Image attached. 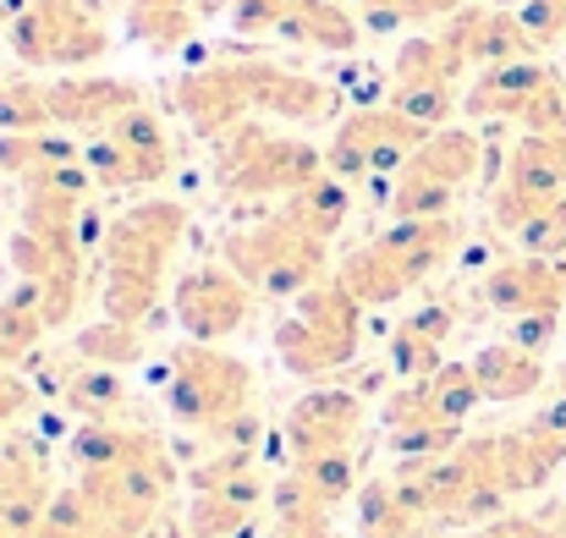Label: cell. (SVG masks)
Listing matches in <instances>:
<instances>
[{
	"instance_id": "24",
	"label": "cell",
	"mask_w": 566,
	"mask_h": 538,
	"mask_svg": "<svg viewBox=\"0 0 566 538\" xmlns=\"http://www.w3.org/2000/svg\"><path fill=\"white\" fill-rule=\"evenodd\" d=\"M423 395H429V412L446 418V423H462V418L484 401V390H479V379H473V362H451V368L429 373V379H423Z\"/></svg>"
},
{
	"instance_id": "3",
	"label": "cell",
	"mask_w": 566,
	"mask_h": 538,
	"mask_svg": "<svg viewBox=\"0 0 566 538\" xmlns=\"http://www.w3.org/2000/svg\"><path fill=\"white\" fill-rule=\"evenodd\" d=\"M226 259L242 281L264 286L270 297H292V292L314 286V275L325 264V242L308 236L292 214H281V220H264V225L226 236Z\"/></svg>"
},
{
	"instance_id": "12",
	"label": "cell",
	"mask_w": 566,
	"mask_h": 538,
	"mask_svg": "<svg viewBox=\"0 0 566 538\" xmlns=\"http://www.w3.org/2000/svg\"><path fill=\"white\" fill-rule=\"evenodd\" d=\"M177 105L188 110V122L198 133H231L253 105H248V77H242V61H226V66H203L188 72L177 83Z\"/></svg>"
},
{
	"instance_id": "10",
	"label": "cell",
	"mask_w": 566,
	"mask_h": 538,
	"mask_svg": "<svg viewBox=\"0 0 566 538\" xmlns=\"http://www.w3.org/2000/svg\"><path fill=\"white\" fill-rule=\"evenodd\" d=\"M484 297H490V308H501L512 319H523V314H562L566 308V286H562L556 259H534V253L495 264L490 281H484Z\"/></svg>"
},
{
	"instance_id": "15",
	"label": "cell",
	"mask_w": 566,
	"mask_h": 538,
	"mask_svg": "<svg viewBox=\"0 0 566 538\" xmlns=\"http://www.w3.org/2000/svg\"><path fill=\"white\" fill-rule=\"evenodd\" d=\"M379 253L396 264V275L407 281V286H418L429 270H440V259L457 247V220L451 214H440V220H401L396 231H385L375 242Z\"/></svg>"
},
{
	"instance_id": "23",
	"label": "cell",
	"mask_w": 566,
	"mask_h": 538,
	"mask_svg": "<svg viewBox=\"0 0 566 538\" xmlns=\"http://www.w3.org/2000/svg\"><path fill=\"white\" fill-rule=\"evenodd\" d=\"M50 127H55L50 83H28V77L0 83V133H50Z\"/></svg>"
},
{
	"instance_id": "2",
	"label": "cell",
	"mask_w": 566,
	"mask_h": 538,
	"mask_svg": "<svg viewBox=\"0 0 566 538\" xmlns=\"http://www.w3.org/2000/svg\"><path fill=\"white\" fill-rule=\"evenodd\" d=\"M358 314H364V303H358L342 281L308 286L297 319H286V325L275 330V352H281V362H286L292 373L342 368V362L358 352Z\"/></svg>"
},
{
	"instance_id": "31",
	"label": "cell",
	"mask_w": 566,
	"mask_h": 538,
	"mask_svg": "<svg viewBox=\"0 0 566 538\" xmlns=\"http://www.w3.org/2000/svg\"><path fill=\"white\" fill-rule=\"evenodd\" d=\"M523 28H528V39L534 44H556L566 39V0H523Z\"/></svg>"
},
{
	"instance_id": "7",
	"label": "cell",
	"mask_w": 566,
	"mask_h": 538,
	"mask_svg": "<svg viewBox=\"0 0 566 538\" xmlns=\"http://www.w3.org/2000/svg\"><path fill=\"white\" fill-rule=\"evenodd\" d=\"M248 407V368L214 347H182L171 373V412L198 429H231Z\"/></svg>"
},
{
	"instance_id": "13",
	"label": "cell",
	"mask_w": 566,
	"mask_h": 538,
	"mask_svg": "<svg viewBox=\"0 0 566 538\" xmlns=\"http://www.w3.org/2000/svg\"><path fill=\"white\" fill-rule=\"evenodd\" d=\"M138 105H144V94L122 77H55L50 83L55 127H111Z\"/></svg>"
},
{
	"instance_id": "27",
	"label": "cell",
	"mask_w": 566,
	"mask_h": 538,
	"mask_svg": "<svg viewBox=\"0 0 566 538\" xmlns=\"http://www.w3.org/2000/svg\"><path fill=\"white\" fill-rule=\"evenodd\" d=\"M390 105H396L407 122L440 133V122L451 116L457 94H451V83H396V88H390Z\"/></svg>"
},
{
	"instance_id": "22",
	"label": "cell",
	"mask_w": 566,
	"mask_h": 538,
	"mask_svg": "<svg viewBox=\"0 0 566 538\" xmlns=\"http://www.w3.org/2000/svg\"><path fill=\"white\" fill-rule=\"evenodd\" d=\"M473 0H353L364 33H385V28H423V22H446Z\"/></svg>"
},
{
	"instance_id": "29",
	"label": "cell",
	"mask_w": 566,
	"mask_h": 538,
	"mask_svg": "<svg viewBox=\"0 0 566 538\" xmlns=\"http://www.w3.org/2000/svg\"><path fill=\"white\" fill-rule=\"evenodd\" d=\"M66 401H72L77 412H88V418H105L111 407H122V379H116V368H99V362H88L83 373H72V384H66Z\"/></svg>"
},
{
	"instance_id": "19",
	"label": "cell",
	"mask_w": 566,
	"mask_h": 538,
	"mask_svg": "<svg viewBox=\"0 0 566 538\" xmlns=\"http://www.w3.org/2000/svg\"><path fill=\"white\" fill-rule=\"evenodd\" d=\"M198 0H127V33L138 44H149L155 55H171L192 39L198 22Z\"/></svg>"
},
{
	"instance_id": "20",
	"label": "cell",
	"mask_w": 566,
	"mask_h": 538,
	"mask_svg": "<svg viewBox=\"0 0 566 538\" xmlns=\"http://www.w3.org/2000/svg\"><path fill=\"white\" fill-rule=\"evenodd\" d=\"M111 138H116V149L127 155V166H133V187H144V181H160L171 171V144H166V133H160V122L138 105V110H127L122 122H111L105 127Z\"/></svg>"
},
{
	"instance_id": "30",
	"label": "cell",
	"mask_w": 566,
	"mask_h": 538,
	"mask_svg": "<svg viewBox=\"0 0 566 538\" xmlns=\"http://www.w3.org/2000/svg\"><path fill=\"white\" fill-rule=\"evenodd\" d=\"M390 358L396 368L407 373V379H429V373H440L446 362H440V341H429V336H418V330H396V341H390Z\"/></svg>"
},
{
	"instance_id": "9",
	"label": "cell",
	"mask_w": 566,
	"mask_h": 538,
	"mask_svg": "<svg viewBox=\"0 0 566 538\" xmlns=\"http://www.w3.org/2000/svg\"><path fill=\"white\" fill-rule=\"evenodd\" d=\"M177 319L192 341H220L248 319V286L226 270H192L177 286Z\"/></svg>"
},
{
	"instance_id": "16",
	"label": "cell",
	"mask_w": 566,
	"mask_h": 538,
	"mask_svg": "<svg viewBox=\"0 0 566 538\" xmlns=\"http://www.w3.org/2000/svg\"><path fill=\"white\" fill-rule=\"evenodd\" d=\"M551 88V72L528 55V61H506V66H484V77L468 94L473 116H528V105Z\"/></svg>"
},
{
	"instance_id": "6",
	"label": "cell",
	"mask_w": 566,
	"mask_h": 538,
	"mask_svg": "<svg viewBox=\"0 0 566 538\" xmlns=\"http://www.w3.org/2000/svg\"><path fill=\"white\" fill-rule=\"evenodd\" d=\"M479 171V138L473 133H429L412 160L401 166L396 192H390V209L401 220H440L451 209V192Z\"/></svg>"
},
{
	"instance_id": "1",
	"label": "cell",
	"mask_w": 566,
	"mask_h": 538,
	"mask_svg": "<svg viewBox=\"0 0 566 538\" xmlns=\"http://www.w3.org/2000/svg\"><path fill=\"white\" fill-rule=\"evenodd\" d=\"M188 231L182 203H138L105 231V314L138 325L166 281V264Z\"/></svg>"
},
{
	"instance_id": "21",
	"label": "cell",
	"mask_w": 566,
	"mask_h": 538,
	"mask_svg": "<svg viewBox=\"0 0 566 538\" xmlns=\"http://www.w3.org/2000/svg\"><path fill=\"white\" fill-rule=\"evenodd\" d=\"M347 187H342V177H319V181H308L303 192H292V203H286V214L308 231V236H336L342 231V220H347Z\"/></svg>"
},
{
	"instance_id": "5",
	"label": "cell",
	"mask_w": 566,
	"mask_h": 538,
	"mask_svg": "<svg viewBox=\"0 0 566 538\" xmlns=\"http://www.w3.org/2000/svg\"><path fill=\"white\" fill-rule=\"evenodd\" d=\"M325 177V160H319V149H308V144H297V138H275V133H264V127H253V122H237L231 133H226V149H220V181H226V192H248V198H259V192H303L308 181Z\"/></svg>"
},
{
	"instance_id": "35",
	"label": "cell",
	"mask_w": 566,
	"mask_h": 538,
	"mask_svg": "<svg viewBox=\"0 0 566 538\" xmlns=\"http://www.w3.org/2000/svg\"><path fill=\"white\" fill-rule=\"evenodd\" d=\"M556 270H562V286H566V253H562V259H556Z\"/></svg>"
},
{
	"instance_id": "26",
	"label": "cell",
	"mask_w": 566,
	"mask_h": 538,
	"mask_svg": "<svg viewBox=\"0 0 566 538\" xmlns=\"http://www.w3.org/2000/svg\"><path fill=\"white\" fill-rule=\"evenodd\" d=\"M77 352L88 362H99V368H122V362H133L144 352V336H138V325H127V319H105V325H88V330L77 336Z\"/></svg>"
},
{
	"instance_id": "11",
	"label": "cell",
	"mask_w": 566,
	"mask_h": 538,
	"mask_svg": "<svg viewBox=\"0 0 566 538\" xmlns=\"http://www.w3.org/2000/svg\"><path fill=\"white\" fill-rule=\"evenodd\" d=\"M242 77H248V105L253 110H275L286 122H314V116H331L336 110V88L319 83V77H303L292 66L242 61Z\"/></svg>"
},
{
	"instance_id": "34",
	"label": "cell",
	"mask_w": 566,
	"mask_h": 538,
	"mask_svg": "<svg viewBox=\"0 0 566 538\" xmlns=\"http://www.w3.org/2000/svg\"><path fill=\"white\" fill-rule=\"evenodd\" d=\"M451 303H429V308H418V314H407V330H418V336H429V341H446L451 336Z\"/></svg>"
},
{
	"instance_id": "17",
	"label": "cell",
	"mask_w": 566,
	"mask_h": 538,
	"mask_svg": "<svg viewBox=\"0 0 566 538\" xmlns=\"http://www.w3.org/2000/svg\"><path fill=\"white\" fill-rule=\"evenodd\" d=\"M275 39H292V44H308V50H325V55H347V50H358L364 22L342 0H303L281 17Z\"/></svg>"
},
{
	"instance_id": "18",
	"label": "cell",
	"mask_w": 566,
	"mask_h": 538,
	"mask_svg": "<svg viewBox=\"0 0 566 538\" xmlns=\"http://www.w3.org/2000/svg\"><path fill=\"white\" fill-rule=\"evenodd\" d=\"M473 379L484 390V401H517V395H534L539 390V352L517 347V341H495L473 358Z\"/></svg>"
},
{
	"instance_id": "14",
	"label": "cell",
	"mask_w": 566,
	"mask_h": 538,
	"mask_svg": "<svg viewBox=\"0 0 566 538\" xmlns=\"http://www.w3.org/2000/svg\"><path fill=\"white\" fill-rule=\"evenodd\" d=\"M358 423H364L358 395H347V390H319V395L297 401L286 434H292L297 456L308 462V456H325V451H347V440L358 434Z\"/></svg>"
},
{
	"instance_id": "4",
	"label": "cell",
	"mask_w": 566,
	"mask_h": 538,
	"mask_svg": "<svg viewBox=\"0 0 566 538\" xmlns=\"http://www.w3.org/2000/svg\"><path fill=\"white\" fill-rule=\"evenodd\" d=\"M105 22L83 0H28L11 17V55L22 66H94L105 55Z\"/></svg>"
},
{
	"instance_id": "28",
	"label": "cell",
	"mask_w": 566,
	"mask_h": 538,
	"mask_svg": "<svg viewBox=\"0 0 566 538\" xmlns=\"http://www.w3.org/2000/svg\"><path fill=\"white\" fill-rule=\"evenodd\" d=\"M517 242H523V253H534V259H562L566 253V198H551V203H539L517 231H512Z\"/></svg>"
},
{
	"instance_id": "8",
	"label": "cell",
	"mask_w": 566,
	"mask_h": 538,
	"mask_svg": "<svg viewBox=\"0 0 566 538\" xmlns=\"http://www.w3.org/2000/svg\"><path fill=\"white\" fill-rule=\"evenodd\" d=\"M446 50L462 66H506V61H528L539 44L528 39L517 11H495V6H462L457 17L440 22Z\"/></svg>"
},
{
	"instance_id": "33",
	"label": "cell",
	"mask_w": 566,
	"mask_h": 538,
	"mask_svg": "<svg viewBox=\"0 0 566 538\" xmlns=\"http://www.w3.org/2000/svg\"><path fill=\"white\" fill-rule=\"evenodd\" d=\"M556 319H562V314H523V319H517V330H512V341H517V347H528V352H545V347H551V336H556Z\"/></svg>"
},
{
	"instance_id": "32",
	"label": "cell",
	"mask_w": 566,
	"mask_h": 538,
	"mask_svg": "<svg viewBox=\"0 0 566 538\" xmlns=\"http://www.w3.org/2000/svg\"><path fill=\"white\" fill-rule=\"evenodd\" d=\"M226 22H231V33H275L281 28V0H231Z\"/></svg>"
},
{
	"instance_id": "25",
	"label": "cell",
	"mask_w": 566,
	"mask_h": 538,
	"mask_svg": "<svg viewBox=\"0 0 566 538\" xmlns=\"http://www.w3.org/2000/svg\"><path fill=\"white\" fill-rule=\"evenodd\" d=\"M457 72H462V61L446 50L440 33H418L396 55V83H451Z\"/></svg>"
}]
</instances>
